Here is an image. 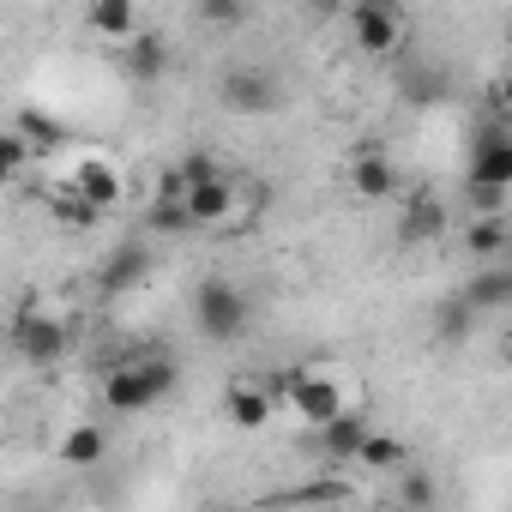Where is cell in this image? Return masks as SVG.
Returning a JSON list of instances; mask_svg holds the SVG:
<instances>
[{
    "mask_svg": "<svg viewBox=\"0 0 512 512\" xmlns=\"http://www.w3.org/2000/svg\"><path fill=\"white\" fill-rule=\"evenodd\" d=\"M49 211H55V223H61V229H97V223H103V211H97L85 193H73V187H67Z\"/></svg>",
    "mask_w": 512,
    "mask_h": 512,
    "instance_id": "cb8c5ba5",
    "label": "cell"
},
{
    "mask_svg": "<svg viewBox=\"0 0 512 512\" xmlns=\"http://www.w3.org/2000/svg\"><path fill=\"white\" fill-rule=\"evenodd\" d=\"M512 247V223H506V211H482V217H470L464 223V253L470 260H500V253Z\"/></svg>",
    "mask_w": 512,
    "mask_h": 512,
    "instance_id": "2e32d148",
    "label": "cell"
},
{
    "mask_svg": "<svg viewBox=\"0 0 512 512\" xmlns=\"http://www.w3.org/2000/svg\"><path fill=\"white\" fill-rule=\"evenodd\" d=\"M181 205H187V217H193V229H223L229 217H235V175L229 169H217V175H205V181H193L187 193H181Z\"/></svg>",
    "mask_w": 512,
    "mask_h": 512,
    "instance_id": "9c48e42d",
    "label": "cell"
},
{
    "mask_svg": "<svg viewBox=\"0 0 512 512\" xmlns=\"http://www.w3.org/2000/svg\"><path fill=\"white\" fill-rule=\"evenodd\" d=\"M145 229H151V235H187L193 217H187V205H181L175 193H157L151 211H145Z\"/></svg>",
    "mask_w": 512,
    "mask_h": 512,
    "instance_id": "603a6c76",
    "label": "cell"
},
{
    "mask_svg": "<svg viewBox=\"0 0 512 512\" xmlns=\"http://www.w3.org/2000/svg\"><path fill=\"white\" fill-rule=\"evenodd\" d=\"M464 181H470V187H500V193H512V139H506V121H500V115L482 121Z\"/></svg>",
    "mask_w": 512,
    "mask_h": 512,
    "instance_id": "52a82bcc",
    "label": "cell"
},
{
    "mask_svg": "<svg viewBox=\"0 0 512 512\" xmlns=\"http://www.w3.org/2000/svg\"><path fill=\"white\" fill-rule=\"evenodd\" d=\"M284 398H290V410L308 422V428H320L326 416H338V410H350V398H344V386L326 374V368H290L284 374V386H278Z\"/></svg>",
    "mask_w": 512,
    "mask_h": 512,
    "instance_id": "5b68a950",
    "label": "cell"
},
{
    "mask_svg": "<svg viewBox=\"0 0 512 512\" xmlns=\"http://www.w3.org/2000/svg\"><path fill=\"white\" fill-rule=\"evenodd\" d=\"M458 296H464L482 320H488V314H506V308H512V272H506L500 260H488L482 272H470V278H464V290H458Z\"/></svg>",
    "mask_w": 512,
    "mask_h": 512,
    "instance_id": "4fadbf2b",
    "label": "cell"
},
{
    "mask_svg": "<svg viewBox=\"0 0 512 512\" xmlns=\"http://www.w3.org/2000/svg\"><path fill=\"white\" fill-rule=\"evenodd\" d=\"M278 410V386L272 380H229L223 386V416L235 428H266Z\"/></svg>",
    "mask_w": 512,
    "mask_h": 512,
    "instance_id": "30bf717a",
    "label": "cell"
},
{
    "mask_svg": "<svg viewBox=\"0 0 512 512\" xmlns=\"http://www.w3.org/2000/svg\"><path fill=\"white\" fill-rule=\"evenodd\" d=\"M73 193H85L97 211H115L121 199H127V181H121V169L109 163V157H79V169H73V181H67Z\"/></svg>",
    "mask_w": 512,
    "mask_h": 512,
    "instance_id": "7c38bea8",
    "label": "cell"
},
{
    "mask_svg": "<svg viewBox=\"0 0 512 512\" xmlns=\"http://www.w3.org/2000/svg\"><path fill=\"white\" fill-rule=\"evenodd\" d=\"M145 272H151V247H145V241H115V247L103 253V266H97V284H103L109 296H121V290L145 284Z\"/></svg>",
    "mask_w": 512,
    "mask_h": 512,
    "instance_id": "8fae6325",
    "label": "cell"
},
{
    "mask_svg": "<svg viewBox=\"0 0 512 512\" xmlns=\"http://www.w3.org/2000/svg\"><path fill=\"white\" fill-rule=\"evenodd\" d=\"M350 187H356L362 199H386V193L398 187V169H392L380 151H362V157L350 163Z\"/></svg>",
    "mask_w": 512,
    "mask_h": 512,
    "instance_id": "ac0fdd59",
    "label": "cell"
},
{
    "mask_svg": "<svg viewBox=\"0 0 512 512\" xmlns=\"http://www.w3.org/2000/svg\"><path fill=\"white\" fill-rule=\"evenodd\" d=\"M7 344H13V356L19 362H31V368H55L67 350H73V326L61 320V314H49V308H19L13 320H7Z\"/></svg>",
    "mask_w": 512,
    "mask_h": 512,
    "instance_id": "3957f363",
    "label": "cell"
},
{
    "mask_svg": "<svg viewBox=\"0 0 512 512\" xmlns=\"http://www.w3.org/2000/svg\"><path fill=\"white\" fill-rule=\"evenodd\" d=\"M115 49H121V79H127L133 91H157V85L175 73V49H169L163 31H133V37L115 43Z\"/></svg>",
    "mask_w": 512,
    "mask_h": 512,
    "instance_id": "8992f818",
    "label": "cell"
},
{
    "mask_svg": "<svg viewBox=\"0 0 512 512\" xmlns=\"http://www.w3.org/2000/svg\"><path fill=\"white\" fill-rule=\"evenodd\" d=\"M398 235H404V241H440V235H446V205H440L434 193H416V199L404 205Z\"/></svg>",
    "mask_w": 512,
    "mask_h": 512,
    "instance_id": "e0dca14e",
    "label": "cell"
},
{
    "mask_svg": "<svg viewBox=\"0 0 512 512\" xmlns=\"http://www.w3.org/2000/svg\"><path fill=\"white\" fill-rule=\"evenodd\" d=\"M350 464H368V470H404V464H410V446L392 440V434H374V428H368Z\"/></svg>",
    "mask_w": 512,
    "mask_h": 512,
    "instance_id": "ffe728a7",
    "label": "cell"
},
{
    "mask_svg": "<svg viewBox=\"0 0 512 512\" xmlns=\"http://www.w3.org/2000/svg\"><path fill=\"white\" fill-rule=\"evenodd\" d=\"M85 31L103 43H127L139 31V0H91L85 7Z\"/></svg>",
    "mask_w": 512,
    "mask_h": 512,
    "instance_id": "9a60e30c",
    "label": "cell"
},
{
    "mask_svg": "<svg viewBox=\"0 0 512 512\" xmlns=\"http://www.w3.org/2000/svg\"><path fill=\"white\" fill-rule=\"evenodd\" d=\"M350 25H356V49H362L368 61H380V55H392V49L404 43V19H398L392 0H356Z\"/></svg>",
    "mask_w": 512,
    "mask_h": 512,
    "instance_id": "ba28073f",
    "label": "cell"
},
{
    "mask_svg": "<svg viewBox=\"0 0 512 512\" xmlns=\"http://www.w3.org/2000/svg\"><path fill=\"white\" fill-rule=\"evenodd\" d=\"M169 169H175V181H181V187H193V181H205V175H217L223 163H217L211 151H187V157H181V163H169Z\"/></svg>",
    "mask_w": 512,
    "mask_h": 512,
    "instance_id": "4316f807",
    "label": "cell"
},
{
    "mask_svg": "<svg viewBox=\"0 0 512 512\" xmlns=\"http://www.w3.org/2000/svg\"><path fill=\"white\" fill-rule=\"evenodd\" d=\"M175 386H181L175 356H127L103 374V404H109V416H145L163 398H175Z\"/></svg>",
    "mask_w": 512,
    "mask_h": 512,
    "instance_id": "6da1fadb",
    "label": "cell"
},
{
    "mask_svg": "<svg viewBox=\"0 0 512 512\" xmlns=\"http://www.w3.org/2000/svg\"><path fill=\"white\" fill-rule=\"evenodd\" d=\"M338 7H344V0H308V13H314V19H332Z\"/></svg>",
    "mask_w": 512,
    "mask_h": 512,
    "instance_id": "f546056e",
    "label": "cell"
},
{
    "mask_svg": "<svg viewBox=\"0 0 512 512\" xmlns=\"http://www.w3.org/2000/svg\"><path fill=\"white\" fill-rule=\"evenodd\" d=\"M217 103L229 115H272L284 103V79L272 67H223L217 73Z\"/></svg>",
    "mask_w": 512,
    "mask_h": 512,
    "instance_id": "277c9868",
    "label": "cell"
},
{
    "mask_svg": "<svg viewBox=\"0 0 512 512\" xmlns=\"http://www.w3.org/2000/svg\"><path fill=\"white\" fill-rule=\"evenodd\" d=\"M278 500H302V506H314V500H350V488H344V482H308V488H290V494H278Z\"/></svg>",
    "mask_w": 512,
    "mask_h": 512,
    "instance_id": "83f0119b",
    "label": "cell"
},
{
    "mask_svg": "<svg viewBox=\"0 0 512 512\" xmlns=\"http://www.w3.org/2000/svg\"><path fill=\"white\" fill-rule=\"evenodd\" d=\"M476 320H482V314H476L464 296H446V302L434 308V338H440V344H464V338L476 332Z\"/></svg>",
    "mask_w": 512,
    "mask_h": 512,
    "instance_id": "d6986e66",
    "label": "cell"
},
{
    "mask_svg": "<svg viewBox=\"0 0 512 512\" xmlns=\"http://www.w3.org/2000/svg\"><path fill=\"white\" fill-rule=\"evenodd\" d=\"M19 133H25V145H31V151H55V145L67 139V133H61V121H55V115H43V109H25V115H19Z\"/></svg>",
    "mask_w": 512,
    "mask_h": 512,
    "instance_id": "d4e9b609",
    "label": "cell"
},
{
    "mask_svg": "<svg viewBox=\"0 0 512 512\" xmlns=\"http://www.w3.org/2000/svg\"><path fill=\"white\" fill-rule=\"evenodd\" d=\"M103 452H109V434H103L97 422H79V428L61 440V464H103Z\"/></svg>",
    "mask_w": 512,
    "mask_h": 512,
    "instance_id": "44dd1931",
    "label": "cell"
},
{
    "mask_svg": "<svg viewBox=\"0 0 512 512\" xmlns=\"http://www.w3.org/2000/svg\"><path fill=\"white\" fill-rule=\"evenodd\" d=\"M314 434H320L326 464H350V458H356V446H362V434H368V416H362V410H338V416H326Z\"/></svg>",
    "mask_w": 512,
    "mask_h": 512,
    "instance_id": "5bb4252c",
    "label": "cell"
},
{
    "mask_svg": "<svg viewBox=\"0 0 512 512\" xmlns=\"http://www.w3.org/2000/svg\"><path fill=\"white\" fill-rule=\"evenodd\" d=\"M247 326H253V302L235 278H205L193 290V332L205 344H235L247 338Z\"/></svg>",
    "mask_w": 512,
    "mask_h": 512,
    "instance_id": "7a4b0ae2",
    "label": "cell"
},
{
    "mask_svg": "<svg viewBox=\"0 0 512 512\" xmlns=\"http://www.w3.org/2000/svg\"><path fill=\"white\" fill-rule=\"evenodd\" d=\"M31 145H25V133L19 127H0V187H13V181H25V169H31Z\"/></svg>",
    "mask_w": 512,
    "mask_h": 512,
    "instance_id": "7402d4cb",
    "label": "cell"
},
{
    "mask_svg": "<svg viewBox=\"0 0 512 512\" xmlns=\"http://www.w3.org/2000/svg\"><path fill=\"white\" fill-rule=\"evenodd\" d=\"M404 470H410V464H404ZM398 494H404V500H410V506H434V500H440V494H434V482H428V476H422V470H410V476H404V488H398Z\"/></svg>",
    "mask_w": 512,
    "mask_h": 512,
    "instance_id": "f1b7e54d",
    "label": "cell"
},
{
    "mask_svg": "<svg viewBox=\"0 0 512 512\" xmlns=\"http://www.w3.org/2000/svg\"><path fill=\"white\" fill-rule=\"evenodd\" d=\"M193 13L211 25V31H235L247 19V0H193Z\"/></svg>",
    "mask_w": 512,
    "mask_h": 512,
    "instance_id": "484cf974",
    "label": "cell"
}]
</instances>
